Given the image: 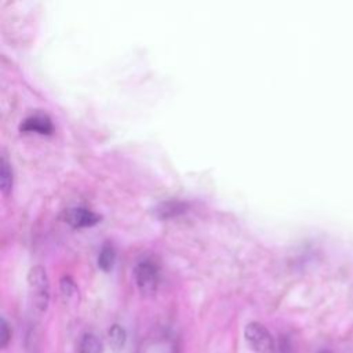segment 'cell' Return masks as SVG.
Returning <instances> with one entry per match:
<instances>
[{
    "mask_svg": "<svg viewBox=\"0 0 353 353\" xmlns=\"http://www.w3.org/2000/svg\"><path fill=\"white\" fill-rule=\"evenodd\" d=\"M14 186V172L11 163L7 160V157L3 154L0 161V189L4 196H8Z\"/></svg>",
    "mask_w": 353,
    "mask_h": 353,
    "instance_id": "8992f818",
    "label": "cell"
},
{
    "mask_svg": "<svg viewBox=\"0 0 353 353\" xmlns=\"http://www.w3.org/2000/svg\"><path fill=\"white\" fill-rule=\"evenodd\" d=\"M59 290L62 299L68 303H76L79 301V288L72 277L63 276L59 281Z\"/></svg>",
    "mask_w": 353,
    "mask_h": 353,
    "instance_id": "9c48e42d",
    "label": "cell"
},
{
    "mask_svg": "<svg viewBox=\"0 0 353 353\" xmlns=\"http://www.w3.org/2000/svg\"><path fill=\"white\" fill-rule=\"evenodd\" d=\"M28 288L33 309L44 313L50 303V280L43 266L34 265L30 268L28 273Z\"/></svg>",
    "mask_w": 353,
    "mask_h": 353,
    "instance_id": "6da1fadb",
    "label": "cell"
},
{
    "mask_svg": "<svg viewBox=\"0 0 353 353\" xmlns=\"http://www.w3.org/2000/svg\"><path fill=\"white\" fill-rule=\"evenodd\" d=\"M22 132H36L40 135H50L54 130L51 119L46 113H34L28 116L19 125Z\"/></svg>",
    "mask_w": 353,
    "mask_h": 353,
    "instance_id": "5b68a950",
    "label": "cell"
},
{
    "mask_svg": "<svg viewBox=\"0 0 353 353\" xmlns=\"http://www.w3.org/2000/svg\"><path fill=\"white\" fill-rule=\"evenodd\" d=\"M244 338L255 353H274L276 350L272 334L263 324L258 321H251L245 325Z\"/></svg>",
    "mask_w": 353,
    "mask_h": 353,
    "instance_id": "3957f363",
    "label": "cell"
},
{
    "mask_svg": "<svg viewBox=\"0 0 353 353\" xmlns=\"http://www.w3.org/2000/svg\"><path fill=\"white\" fill-rule=\"evenodd\" d=\"M319 353H331V352H330V350H327V349H323V350H320Z\"/></svg>",
    "mask_w": 353,
    "mask_h": 353,
    "instance_id": "9a60e30c",
    "label": "cell"
},
{
    "mask_svg": "<svg viewBox=\"0 0 353 353\" xmlns=\"http://www.w3.org/2000/svg\"><path fill=\"white\" fill-rule=\"evenodd\" d=\"M108 341H109L110 349L114 353L121 352L127 342V332H125L124 327H121L120 324L110 325V328L108 330Z\"/></svg>",
    "mask_w": 353,
    "mask_h": 353,
    "instance_id": "52a82bcc",
    "label": "cell"
},
{
    "mask_svg": "<svg viewBox=\"0 0 353 353\" xmlns=\"http://www.w3.org/2000/svg\"><path fill=\"white\" fill-rule=\"evenodd\" d=\"M25 346H26V353H39V336L37 332L34 331V328L29 330L26 334V339H25Z\"/></svg>",
    "mask_w": 353,
    "mask_h": 353,
    "instance_id": "7c38bea8",
    "label": "cell"
},
{
    "mask_svg": "<svg viewBox=\"0 0 353 353\" xmlns=\"http://www.w3.org/2000/svg\"><path fill=\"white\" fill-rule=\"evenodd\" d=\"M185 211H186V205L181 201H167L157 208V214L163 219L179 215L181 212H185Z\"/></svg>",
    "mask_w": 353,
    "mask_h": 353,
    "instance_id": "8fae6325",
    "label": "cell"
},
{
    "mask_svg": "<svg viewBox=\"0 0 353 353\" xmlns=\"http://www.w3.org/2000/svg\"><path fill=\"white\" fill-rule=\"evenodd\" d=\"M134 280L143 296L156 294L160 284V269L152 258H142L134 266Z\"/></svg>",
    "mask_w": 353,
    "mask_h": 353,
    "instance_id": "7a4b0ae2",
    "label": "cell"
},
{
    "mask_svg": "<svg viewBox=\"0 0 353 353\" xmlns=\"http://www.w3.org/2000/svg\"><path fill=\"white\" fill-rule=\"evenodd\" d=\"M116 262V250L110 243L102 245L98 255V266L103 272H110Z\"/></svg>",
    "mask_w": 353,
    "mask_h": 353,
    "instance_id": "30bf717a",
    "label": "cell"
},
{
    "mask_svg": "<svg viewBox=\"0 0 353 353\" xmlns=\"http://www.w3.org/2000/svg\"><path fill=\"white\" fill-rule=\"evenodd\" d=\"M63 221L76 229L90 228L101 222V215L85 207H73L63 212Z\"/></svg>",
    "mask_w": 353,
    "mask_h": 353,
    "instance_id": "277c9868",
    "label": "cell"
},
{
    "mask_svg": "<svg viewBox=\"0 0 353 353\" xmlns=\"http://www.w3.org/2000/svg\"><path fill=\"white\" fill-rule=\"evenodd\" d=\"M276 350L277 353H292V342L291 339L288 338V335H281L277 341V345H276Z\"/></svg>",
    "mask_w": 353,
    "mask_h": 353,
    "instance_id": "5bb4252c",
    "label": "cell"
},
{
    "mask_svg": "<svg viewBox=\"0 0 353 353\" xmlns=\"http://www.w3.org/2000/svg\"><path fill=\"white\" fill-rule=\"evenodd\" d=\"M77 352L79 353H103V345L95 334L85 332L81 335L79 341Z\"/></svg>",
    "mask_w": 353,
    "mask_h": 353,
    "instance_id": "ba28073f",
    "label": "cell"
},
{
    "mask_svg": "<svg viewBox=\"0 0 353 353\" xmlns=\"http://www.w3.org/2000/svg\"><path fill=\"white\" fill-rule=\"evenodd\" d=\"M11 341V328L7 323V320L1 319V327H0V347L6 349Z\"/></svg>",
    "mask_w": 353,
    "mask_h": 353,
    "instance_id": "4fadbf2b",
    "label": "cell"
}]
</instances>
